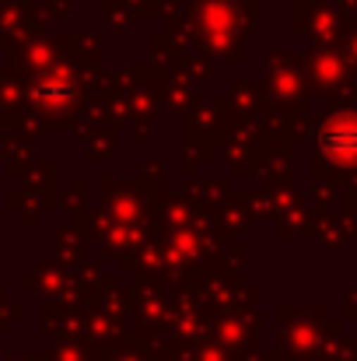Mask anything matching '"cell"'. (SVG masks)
<instances>
[{
	"label": "cell",
	"mask_w": 357,
	"mask_h": 361,
	"mask_svg": "<svg viewBox=\"0 0 357 361\" xmlns=\"http://www.w3.org/2000/svg\"><path fill=\"white\" fill-rule=\"evenodd\" d=\"M322 144L337 158H357V120H340L337 126H330Z\"/></svg>",
	"instance_id": "obj_1"
}]
</instances>
